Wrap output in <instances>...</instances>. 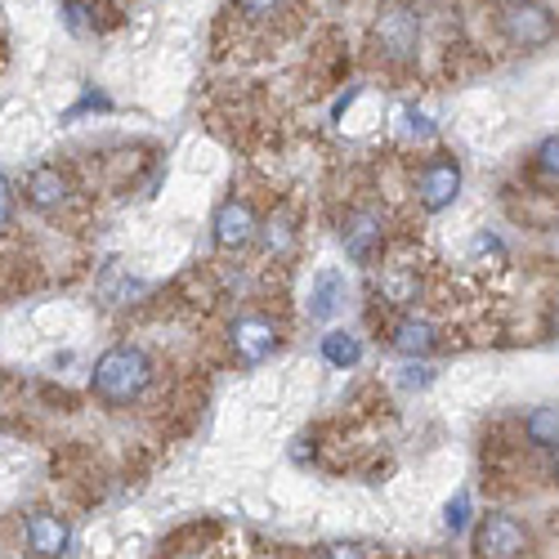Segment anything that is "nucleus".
I'll list each match as a JSON object with an SVG mask.
<instances>
[{
    "mask_svg": "<svg viewBox=\"0 0 559 559\" xmlns=\"http://www.w3.org/2000/svg\"><path fill=\"white\" fill-rule=\"evenodd\" d=\"M153 385V358L139 345H112L99 354L90 390H95L108 407H126Z\"/></svg>",
    "mask_w": 559,
    "mask_h": 559,
    "instance_id": "obj_1",
    "label": "nucleus"
},
{
    "mask_svg": "<svg viewBox=\"0 0 559 559\" xmlns=\"http://www.w3.org/2000/svg\"><path fill=\"white\" fill-rule=\"evenodd\" d=\"M497 23H501V36L510 45H520V50H542V45H550L559 36L555 14L546 5H537V0H510V5H501Z\"/></svg>",
    "mask_w": 559,
    "mask_h": 559,
    "instance_id": "obj_2",
    "label": "nucleus"
},
{
    "mask_svg": "<svg viewBox=\"0 0 559 559\" xmlns=\"http://www.w3.org/2000/svg\"><path fill=\"white\" fill-rule=\"evenodd\" d=\"M371 45L385 63H412L416 59V45H421V23H416L412 10L390 5L381 10V19L371 23Z\"/></svg>",
    "mask_w": 559,
    "mask_h": 559,
    "instance_id": "obj_3",
    "label": "nucleus"
},
{
    "mask_svg": "<svg viewBox=\"0 0 559 559\" xmlns=\"http://www.w3.org/2000/svg\"><path fill=\"white\" fill-rule=\"evenodd\" d=\"M461 193V162L452 153H435L421 170H416V202H421L430 215L448 211Z\"/></svg>",
    "mask_w": 559,
    "mask_h": 559,
    "instance_id": "obj_4",
    "label": "nucleus"
},
{
    "mask_svg": "<svg viewBox=\"0 0 559 559\" xmlns=\"http://www.w3.org/2000/svg\"><path fill=\"white\" fill-rule=\"evenodd\" d=\"M341 242H345V255L362 269H377L381 251H385V219L371 211V206H358L345 215L341 224Z\"/></svg>",
    "mask_w": 559,
    "mask_h": 559,
    "instance_id": "obj_5",
    "label": "nucleus"
},
{
    "mask_svg": "<svg viewBox=\"0 0 559 559\" xmlns=\"http://www.w3.org/2000/svg\"><path fill=\"white\" fill-rule=\"evenodd\" d=\"M228 345H233V354H238V362L260 367L277 345H283V336H277V328L264 313H242V318L228 322Z\"/></svg>",
    "mask_w": 559,
    "mask_h": 559,
    "instance_id": "obj_6",
    "label": "nucleus"
},
{
    "mask_svg": "<svg viewBox=\"0 0 559 559\" xmlns=\"http://www.w3.org/2000/svg\"><path fill=\"white\" fill-rule=\"evenodd\" d=\"M211 233H215V247H219V251H242V247H251V242L260 238V219H255L251 202L228 198V202L215 211Z\"/></svg>",
    "mask_w": 559,
    "mask_h": 559,
    "instance_id": "obj_7",
    "label": "nucleus"
},
{
    "mask_svg": "<svg viewBox=\"0 0 559 559\" xmlns=\"http://www.w3.org/2000/svg\"><path fill=\"white\" fill-rule=\"evenodd\" d=\"M475 550L488 559H515L528 550V528L510 515H484L475 528Z\"/></svg>",
    "mask_w": 559,
    "mask_h": 559,
    "instance_id": "obj_8",
    "label": "nucleus"
},
{
    "mask_svg": "<svg viewBox=\"0 0 559 559\" xmlns=\"http://www.w3.org/2000/svg\"><path fill=\"white\" fill-rule=\"evenodd\" d=\"M23 537H27V550L40 555V559L68 555V546H72V528L59 515H50V510H36V515H27Z\"/></svg>",
    "mask_w": 559,
    "mask_h": 559,
    "instance_id": "obj_9",
    "label": "nucleus"
},
{
    "mask_svg": "<svg viewBox=\"0 0 559 559\" xmlns=\"http://www.w3.org/2000/svg\"><path fill=\"white\" fill-rule=\"evenodd\" d=\"M390 349L403 354V358H426L439 349V328L430 318H416V313H403L394 328H390Z\"/></svg>",
    "mask_w": 559,
    "mask_h": 559,
    "instance_id": "obj_10",
    "label": "nucleus"
},
{
    "mask_svg": "<svg viewBox=\"0 0 559 559\" xmlns=\"http://www.w3.org/2000/svg\"><path fill=\"white\" fill-rule=\"evenodd\" d=\"M23 198H27L32 211H59L72 198V183H68V175L59 166H36L27 175V183H23Z\"/></svg>",
    "mask_w": 559,
    "mask_h": 559,
    "instance_id": "obj_11",
    "label": "nucleus"
},
{
    "mask_svg": "<svg viewBox=\"0 0 559 559\" xmlns=\"http://www.w3.org/2000/svg\"><path fill=\"white\" fill-rule=\"evenodd\" d=\"M345 296H349L345 273L341 269H318L313 283H309V318L313 322H332L345 309Z\"/></svg>",
    "mask_w": 559,
    "mask_h": 559,
    "instance_id": "obj_12",
    "label": "nucleus"
},
{
    "mask_svg": "<svg viewBox=\"0 0 559 559\" xmlns=\"http://www.w3.org/2000/svg\"><path fill=\"white\" fill-rule=\"evenodd\" d=\"M416 296H421V277H416V269H385L381 273V300L394 305V309H412Z\"/></svg>",
    "mask_w": 559,
    "mask_h": 559,
    "instance_id": "obj_13",
    "label": "nucleus"
},
{
    "mask_svg": "<svg viewBox=\"0 0 559 559\" xmlns=\"http://www.w3.org/2000/svg\"><path fill=\"white\" fill-rule=\"evenodd\" d=\"M322 358H328L336 371H349L362 362V341L354 332H328L322 336Z\"/></svg>",
    "mask_w": 559,
    "mask_h": 559,
    "instance_id": "obj_14",
    "label": "nucleus"
},
{
    "mask_svg": "<svg viewBox=\"0 0 559 559\" xmlns=\"http://www.w3.org/2000/svg\"><path fill=\"white\" fill-rule=\"evenodd\" d=\"M524 435L533 448H559V407H533L524 416Z\"/></svg>",
    "mask_w": 559,
    "mask_h": 559,
    "instance_id": "obj_15",
    "label": "nucleus"
},
{
    "mask_svg": "<svg viewBox=\"0 0 559 559\" xmlns=\"http://www.w3.org/2000/svg\"><path fill=\"white\" fill-rule=\"evenodd\" d=\"M533 170H537L546 183H559V134L542 139V148L533 153Z\"/></svg>",
    "mask_w": 559,
    "mask_h": 559,
    "instance_id": "obj_16",
    "label": "nucleus"
},
{
    "mask_svg": "<svg viewBox=\"0 0 559 559\" xmlns=\"http://www.w3.org/2000/svg\"><path fill=\"white\" fill-rule=\"evenodd\" d=\"M292 242H296V228H292V219H287V215L269 219V228H264V251L283 255V251H292Z\"/></svg>",
    "mask_w": 559,
    "mask_h": 559,
    "instance_id": "obj_17",
    "label": "nucleus"
},
{
    "mask_svg": "<svg viewBox=\"0 0 559 559\" xmlns=\"http://www.w3.org/2000/svg\"><path fill=\"white\" fill-rule=\"evenodd\" d=\"M443 524H448L452 533H465V524H471V492H456V497L448 501Z\"/></svg>",
    "mask_w": 559,
    "mask_h": 559,
    "instance_id": "obj_18",
    "label": "nucleus"
},
{
    "mask_svg": "<svg viewBox=\"0 0 559 559\" xmlns=\"http://www.w3.org/2000/svg\"><path fill=\"white\" fill-rule=\"evenodd\" d=\"M14 224V183L0 175V228H10Z\"/></svg>",
    "mask_w": 559,
    "mask_h": 559,
    "instance_id": "obj_19",
    "label": "nucleus"
},
{
    "mask_svg": "<svg viewBox=\"0 0 559 559\" xmlns=\"http://www.w3.org/2000/svg\"><path fill=\"white\" fill-rule=\"evenodd\" d=\"M403 134H412V139H430L435 126H430L421 112H412V108H407V112H403Z\"/></svg>",
    "mask_w": 559,
    "mask_h": 559,
    "instance_id": "obj_20",
    "label": "nucleus"
},
{
    "mask_svg": "<svg viewBox=\"0 0 559 559\" xmlns=\"http://www.w3.org/2000/svg\"><path fill=\"white\" fill-rule=\"evenodd\" d=\"M277 5H283V0H238V10L251 14V19H269Z\"/></svg>",
    "mask_w": 559,
    "mask_h": 559,
    "instance_id": "obj_21",
    "label": "nucleus"
},
{
    "mask_svg": "<svg viewBox=\"0 0 559 559\" xmlns=\"http://www.w3.org/2000/svg\"><path fill=\"white\" fill-rule=\"evenodd\" d=\"M322 555H371V546H362V542H336V546H322Z\"/></svg>",
    "mask_w": 559,
    "mask_h": 559,
    "instance_id": "obj_22",
    "label": "nucleus"
},
{
    "mask_svg": "<svg viewBox=\"0 0 559 559\" xmlns=\"http://www.w3.org/2000/svg\"><path fill=\"white\" fill-rule=\"evenodd\" d=\"M550 328H555V332H559V309H555V318H550Z\"/></svg>",
    "mask_w": 559,
    "mask_h": 559,
    "instance_id": "obj_23",
    "label": "nucleus"
}]
</instances>
